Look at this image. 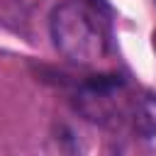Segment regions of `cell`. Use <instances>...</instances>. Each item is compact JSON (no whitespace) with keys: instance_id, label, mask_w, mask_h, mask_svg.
Returning a JSON list of instances; mask_svg holds the SVG:
<instances>
[{"instance_id":"cell-3","label":"cell","mask_w":156,"mask_h":156,"mask_svg":"<svg viewBox=\"0 0 156 156\" xmlns=\"http://www.w3.org/2000/svg\"><path fill=\"white\" fill-rule=\"evenodd\" d=\"M151 44H154V51H156V32L151 34Z\"/></svg>"},{"instance_id":"cell-2","label":"cell","mask_w":156,"mask_h":156,"mask_svg":"<svg viewBox=\"0 0 156 156\" xmlns=\"http://www.w3.org/2000/svg\"><path fill=\"white\" fill-rule=\"evenodd\" d=\"M134 124L141 134L151 136L156 134V100H144L139 107H136V117H134Z\"/></svg>"},{"instance_id":"cell-1","label":"cell","mask_w":156,"mask_h":156,"mask_svg":"<svg viewBox=\"0 0 156 156\" xmlns=\"http://www.w3.org/2000/svg\"><path fill=\"white\" fill-rule=\"evenodd\" d=\"M54 46L76 63H95L107 49L100 17L80 0H66L54 7L49 17Z\"/></svg>"}]
</instances>
